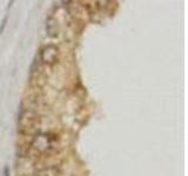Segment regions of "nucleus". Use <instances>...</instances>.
Segmentation results:
<instances>
[{"mask_svg":"<svg viewBox=\"0 0 188 176\" xmlns=\"http://www.w3.org/2000/svg\"><path fill=\"white\" fill-rule=\"evenodd\" d=\"M22 112H24V107H22V103H20L19 110H18V120H19V121L22 119Z\"/></svg>","mask_w":188,"mask_h":176,"instance_id":"obj_2","label":"nucleus"},{"mask_svg":"<svg viewBox=\"0 0 188 176\" xmlns=\"http://www.w3.org/2000/svg\"><path fill=\"white\" fill-rule=\"evenodd\" d=\"M7 19H8V17L6 15V17L4 18V20H2V22H1V27H0V34H2V32H4V30H5V27H6V22H7Z\"/></svg>","mask_w":188,"mask_h":176,"instance_id":"obj_1","label":"nucleus"},{"mask_svg":"<svg viewBox=\"0 0 188 176\" xmlns=\"http://www.w3.org/2000/svg\"><path fill=\"white\" fill-rule=\"evenodd\" d=\"M4 176H9V168H8V166H5V168H4Z\"/></svg>","mask_w":188,"mask_h":176,"instance_id":"obj_3","label":"nucleus"}]
</instances>
